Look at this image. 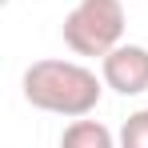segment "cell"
<instances>
[{
    "instance_id": "cell-1",
    "label": "cell",
    "mask_w": 148,
    "mask_h": 148,
    "mask_svg": "<svg viewBox=\"0 0 148 148\" xmlns=\"http://www.w3.org/2000/svg\"><path fill=\"white\" fill-rule=\"evenodd\" d=\"M24 100L40 112L52 116H92L104 92V76H96L92 68H84L80 60H36L24 68Z\"/></svg>"
},
{
    "instance_id": "cell-2",
    "label": "cell",
    "mask_w": 148,
    "mask_h": 148,
    "mask_svg": "<svg viewBox=\"0 0 148 148\" xmlns=\"http://www.w3.org/2000/svg\"><path fill=\"white\" fill-rule=\"evenodd\" d=\"M64 44L76 56H108L124 44V4L120 0H76L60 24Z\"/></svg>"
},
{
    "instance_id": "cell-3",
    "label": "cell",
    "mask_w": 148,
    "mask_h": 148,
    "mask_svg": "<svg viewBox=\"0 0 148 148\" xmlns=\"http://www.w3.org/2000/svg\"><path fill=\"white\" fill-rule=\"evenodd\" d=\"M104 88L120 92V96H140L148 92V48L144 44H116L100 60Z\"/></svg>"
},
{
    "instance_id": "cell-4",
    "label": "cell",
    "mask_w": 148,
    "mask_h": 148,
    "mask_svg": "<svg viewBox=\"0 0 148 148\" xmlns=\"http://www.w3.org/2000/svg\"><path fill=\"white\" fill-rule=\"evenodd\" d=\"M60 148H120V140L112 136L108 124L80 116V120H72L64 132H60Z\"/></svg>"
},
{
    "instance_id": "cell-5",
    "label": "cell",
    "mask_w": 148,
    "mask_h": 148,
    "mask_svg": "<svg viewBox=\"0 0 148 148\" xmlns=\"http://www.w3.org/2000/svg\"><path fill=\"white\" fill-rule=\"evenodd\" d=\"M120 148H148V108L128 112V120L120 124Z\"/></svg>"
},
{
    "instance_id": "cell-6",
    "label": "cell",
    "mask_w": 148,
    "mask_h": 148,
    "mask_svg": "<svg viewBox=\"0 0 148 148\" xmlns=\"http://www.w3.org/2000/svg\"><path fill=\"white\" fill-rule=\"evenodd\" d=\"M4 4H8V0H4Z\"/></svg>"
}]
</instances>
